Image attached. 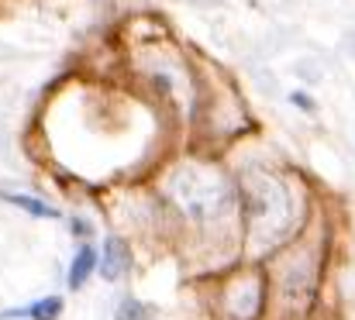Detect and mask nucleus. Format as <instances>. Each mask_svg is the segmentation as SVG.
I'll return each mask as SVG.
<instances>
[{
	"instance_id": "nucleus-1",
	"label": "nucleus",
	"mask_w": 355,
	"mask_h": 320,
	"mask_svg": "<svg viewBox=\"0 0 355 320\" xmlns=\"http://www.w3.org/2000/svg\"><path fill=\"white\" fill-rule=\"evenodd\" d=\"M128 269H131V251H128V245H124L121 238H107V245H104V258H101V272H104V279L114 283V279H121Z\"/></svg>"
},
{
	"instance_id": "nucleus-2",
	"label": "nucleus",
	"mask_w": 355,
	"mask_h": 320,
	"mask_svg": "<svg viewBox=\"0 0 355 320\" xmlns=\"http://www.w3.org/2000/svg\"><path fill=\"white\" fill-rule=\"evenodd\" d=\"M62 314V300L59 296H45V300H35L28 310H3L0 320H14V317H28V320H55Z\"/></svg>"
},
{
	"instance_id": "nucleus-3",
	"label": "nucleus",
	"mask_w": 355,
	"mask_h": 320,
	"mask_svg": "<svg viewBox=\"0 0 355 320\" xmlns=\"http://www.w3.org/2000/svg\"><path fill=\"white\" fill-rule=\"evenodd\" d=\"M3 200L14 204L17 211H28V213H35V217H45V220H55V217H59V211H55L52 204H45V200H38V197H28V193H3Z\"/></svg>"
},
{
	"instance_id": "nucleus-4",
	"label": "nucleus",
	"mask_w": 355,
	"mask_h": 320,
	"mask_svg": "<svg viewBox=\"0 0 355 320\" xmlns=\"http://www.w3.org/2000/svg\"><path fill=\"white\" fill-rule=\"evenodd\" d=\"M97 265V251L94 248H80V255L73 258V269H69V290H83V283L90 279Z\"/></svg>"
},
{
	"instance_id": "nucleus-5",
	"label": "nucleus",
	"mask_w": 355,
	"mask_h": 320,
	"mask_svg": "<svg viewBox=\"0 0 355 320\" xmlns=\"http://www.w3.org/2000/svg\"><path fill=\"white\" fill-rule=\"evenodd\" d=\"M114 320H148V310H145L138 300H124L118 307V317Z\"/></svg>"
}]
</instances>
